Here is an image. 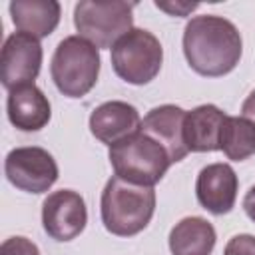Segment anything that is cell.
Here are the masks:
<instances>
[{
	"label": "cell",
	"mask_w": 255,
	"mask_h": 255,
	"mask_svg": "<svg viewBox=\"0 0 255 255\" xmlns=\"http://www.w3.org/2000/svg\"><path fill=\"white\" fill-rule=\"evenodd\" d=\"M215 229L203 217H183L169 233L173 255H209L215 247Z\"/></svg>",
	"instance_id": "cell-16"
},
{
	"label": "cell",
	"mask_w": 255,
	"mask_h": 255,
	"mask_svg": "<svg viewBox=\"0 0 255 255\" xmlns=\"http://www.w3.org/2000/svg\"><path fill=\"white\" fill-rule=\"evenodd\" d=\"M8 181L28 193H44L58 179V163L44 147H16L6 155Z\"/></svg>",
	"instance_id": "cell-7"
},
{
	"label": "cell",
	"mask_w": 255,
	"mask_h": 255,
	"mask_svg": "<svg viewBox=\"0 0 255 255\" xmlns=\"http://www.w3.org/2000/svg\"><path fill=\"white\" fill-rule=\"evenodd\" d=\"M88 223V209L84 197L74 189H60L50 193L42 203L44 231L56 241L76 239Z\"/></svg>",
	"instance_id": "cell-9"
},
{
	"label": "cell",
	"mask_w": 255,
	"mask_h": 255,
	"mask_svg": "<svg viewBox=\"0 0 255 255\" xmlns=\"http://www.w3.org/2000/svg\"><path fill=\"white\" fill-rule=\"evenodd\" d=\"M0 255H40V251H38V245L28 237L16 235L2 243Z\"/></svg>",
	"instance_id": "cell-18"
},
{
	"label": "cell",
	"mask_w": 255,
	"mask_h": 255,
	"mask_svg": "<svg viewBox=\"0 0 255 255\" xmlns=\"http://www.w3.org/2000/svg\"><path fill=\"white\" fill-rule=\"evenodd\" d=\"M223 255H255V235L241 233L227 241Z\"/></svg>",
	"instance_id": "cell-19"
},
{
	"label": "cell",
	"mask_w": 255,
	"mask_h": 255,
	"mask_svg": "<svg viewBox=\"0 0 255 255\" xmlns=\"http://www.w3.org/2000/svg\"><path fill=\"white\" fill-rule=\"evenodd\" d=\"M133 2L82 0L74 8V26L82 38L98 50L112 48L124 34L133 28Z\"/></svg>",
	"instance_id": "cell-5"
},
{
	"label": "cell",
	"mask_w": 255,
	"mask_h": 255,
	"mask_svg": "<svg viewBox=\"0 0 255 255\" xmlns=\"http://www.w3.org/2000/svg\"><path fill=\"white\" fill-rule=\"evenodd\" d=\"M185 114L187 112L181 110L179 106L165 104V106H157V108L149 110L145 114V118L141 120V131H145L157 143L163 145L171 163L181 161L189 153L185 139H183Z\"/></svg>",
	"instance_id": "cell-12"
},
{
	"label": "cell",
	"mask_w": 255,
	"mask_h": 255,
	"mask_svg": "<svg viewBox=\"0 0 255 255\" xmlns=\"http://www.w3.org/2000/svg\"><path fill=\"white\" fill-rule=\"evenodd\" d=\"M14 26L34 38L50 36L60 22V4L56 0H14L8 6Z\"/></svg>",
	"instance_id": "cell-15"
},
{
	"label": "cell",
	"mask_w": 255,
	"mask_h": 255,
	"mask_svg": "<svg viewBox=\"0 0 255 255\" xmlns=\"http://www.w3.org/2000/svg\"><path fill=\"white\" fill-rule=\"evenodd\" d=\"M243 209H245L247 217L255 223V185L245 193V197H243Z\"/></svg>",
	"instance_id": "cell-22"
},
{
	"label": "cell",
	"mask_w": 255,
	"mask_h": 255,
	"mask_svg": "<svg viewBox=\"0 0 255 255\" xmlns=\"http://www.w3.org/2000/svg\"><path fill=\"white\" fill-rule=\"evenodd\" d=\"M141 128L139 112L128 102H106L98 106L90 116V131L96 139L106 145H116L118 141L133 135Z\"/></svg>",
	"instance_id": "cell-11"
},
{
	"label": "cell",
	"mask_w": 255,
	"mask_h": 255,
	"mask_svg": "<svg viewBox=\"0 0 255 255\" xmlns=\"http://www.w3.org/2000/svg\"><path fill=\"white\" fill-rule=\"evenodd\" d=\"M108 157L118 177L147 187H153L171 165L163 145L141 131V128L133 135L112 145Z\"/></svg>",
	"instance_id": "cell-3"
},
{
	"label": "cell",
	"mask_w": 255,
	"mask_h": 255,
	"mask_svg": "<svg viewBox=\"0 0 255 255\" xmlns=\"http://www.w3.org/2000/svg\"><path fill=\"white\" fill-rule=\"evenodd\" d=\"M241 116L255 126V90L245 98V102L241 106Z\"/></svg>",
	"instance_id": "cell-21"
},
{
	"label": "cell",
	"mask_w": 255,
	"mask_h": 255,
	"mask_svg": "<svg viewBox=\"0 0 255 255\" xmlns=\"http://www.w3.org/2000/svg\"><path fill=\"white\" fill-rule=\"evenodd\" d=\"M241 52V34L227 18L203 14L187 22L183 32V54L197 74L207 78L225 76L239 64Z\"/></svg>",
	"instance_id": "cell-1"
},
{
	"label": "cell",
	"mask_w": 255,
	"mask_h": 255,
	"mask_svg": "<svg viewBox=\"0 0 255 255\" xmlns=\"http://www.w3.org/2000/svg\"><path fill=\"white\" fill-rule=\"evenodd\" d=\"M225 118L227 116L213 104H203L187 112L183 122V139L187 149L189 151L219 149V137Z\"/></svg>",
	"instance_id": "cell-14"
},
{
	"label": "cell",
	"mask_w": 255,
	"mask_h": 255,
	"mask_svg": "<svg viewBox=\"0 0 255 255\" xmlns=\"http://www.w3.org/2000/svg\"><path fill=\"white\" fill-rule=\"evenodd\" d=\"M102 223L118 237L137 235L147 227L155 211V191L147 185L110 177L102 191Z\"/></svg>",
	"instance_id": "cell-2"
},
{
	"label": "cell",
	"mask_w": 255,
	"mask_h": 255,
	"mask_svg": "<svg viewBox=\"0 0 255 255\" xmlns=\"http://www.w3.org/2000/svg\"><path fill=\"white\" fill-rule=\"evenodd\" d=\"M163 48L159 40L143 28H131L112 46L114 72L128 84H149L161 70Z\"/></svg>",
	"instance_id": "cell-6"
},
{
	"label": "cell",
	"mask_w": 255,
	"mask_h": 255,
	"mask_svg": "<svg viewBox=\"0 0 255 255\" xmlns=\"http://www.w3.org/2000/svg\"><path fill=\"white\" fill-rule=\"evenodd\" d=\"M155 6L159 10H165L171 16H187L189 12H193L199 4H189V2H175V4H167V2H155Z\"/></svg>",
	"instance_id": "cell-20"
},
{
	"label": "cell",
	"mask_w": 255,
	"mask_h": 255,
	"mask_svg": "<svg viewBox=\"0 0 255 255\" xmlns=\"http://www.w3.org/2000/svg\"><path fill=\"white\" fill-rule=\"evenodd\" d=\"M237 187L239 181L229 163H209L197 175L195 193L203 209L213 215H223L233 209Z\"/></svg>",
	"instance_id": "cell-10"
},
{
	"label": "cell",
	"mask_w": 255,
	"mask_h": 255,
	"mask_svg": "<svg viewBox=\"0 0 255 255\" xmlns=\"http://www.w3.org/2000/svg\"><path fill=\"white\" fill-rule=\"evenodd\" d=\"M42 66L40 40L26 32H14L6 38L0 54V80L10 92L14 88L34 84Z\"/></svg>",
	"instance_id": "cell-8"
},
{
	"label": "cell",
	"mask_w": 255,
	"mask_h": 255,
	"mask_svg": "<svg viewBox=\"0 0 255 255\" xmlns=\"http://www.w3.org/2000/svg\"><path fill=\"white\" fill-rule=\"evenodd\" d=\"M52 80L68 98L86 96L98 82L100 52L82 36L64 38L52 56Z\"/></svg>",
	"instance_id": "cell-4"
},
{
	"label": "cell",
	"mask_w": 255,
	"mask_h": 255,
	"mask_svg": "<svg viewBox=\"0 0 255 255\" xmlns=\"http://www.w3.org/2000/svg\"><path fill=\"white\" fill-rule=\"evenodd\" d=\"M6 110L10 124L20 131H38L50 122L52 116L48 98L34 84H26L10 90Z\"/></svg>",
	"instance_id": "cell-13"
},
{
	"label": "cell",
	"mask_w": 255,
	"mask_h": 255,
	"mask_svg": "<svg viewBox=\"0 0 255 255\" xmlns=\"http://www.w3.org/2000/svg\"><path fill=\"white\" fill-rule=\"evenodd\" d=\"M219 149L233 161L247 159L255 153V126L243 116H227L221 128Z\"/></svg>",
	"instance_id": "cell-17"
}]
</instances>
